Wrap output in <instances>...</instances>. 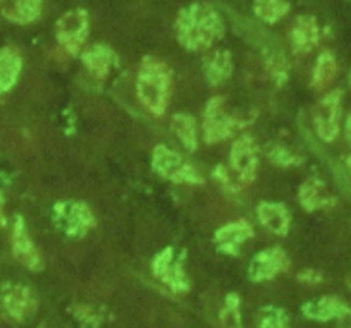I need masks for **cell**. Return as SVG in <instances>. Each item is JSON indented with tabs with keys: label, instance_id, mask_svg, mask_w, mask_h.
Here are the masks:
<instances>
[{
	"label": "cell",
	"instance_id": "cell-1",
	"mask_svg": "<svg viewBox=\"0 0 351 328\" xmlns=\"http://www.w3.org/2000/svg\"><path fill=\"white\" fill-rule=\"evenodd\" d=\"M224 33L217 12L208 5L195 4L184 9L178 19V38L188 50H205Z\"/></svg>",
	"mask_w": 351,
	"mask_h": 328
},
{
	"label": "cell",
	"instance_id": "cell-2",
	"mask_svg": "<svg viewBox=\"0 0 351 328\" xmlns=\"http://www.w3.org/2000/svg\"><path fill=\"white\" fill-rule=\"evenodd\" d=\"M138 97L141 103L150 110L154 116H162L169 103V91H171V71L162 60L148 57L141 64L136 83Z\"/></svg>",
	"mask_w": 351,
	"mask_h": 328
},
{
	"label": "cell",
	"instance_id": "cell-3",
	"mask_svg": "<svg viewBox=\"0 0 351 328\" xmlns=\"http://www.w3.org/2000/svg\"><path fill=\"white\" fill-rule=\"evenodd\" d=\"M246 119L229 116L224 108V100L221 97L212 98L205 107L204 116V136L207 143H221L246 126Z\"/></svg>",
	"mask_w": 351,
	"mask_h": 328
},
{
	"label": "cell",
	"instance_id": "cell-4",
	"mask_svg": "<svg viewBox=\"0 0 351 328\" xmlns=\"http://www.w3.org/2000/svg\"><path fill=\"white\" fill-rule=\"evenodd\" d=\"M53 224L69 238H83L95 225L93 212L80 201H60L52 210Z\"/></svg>",
	"mask_w": 351,
	"mask_h": 328
},
{
	"label": "cell",
	"instance_id": "cell-5",
	"mask_svg": "<svg viewBox=\"0 0 351 328\" xmlns=\"http://www.w3.org/2000/svg\"><path fill=\"white\" fill-rule=\"evenodd\" d=\"M154 171L158 175L172 182H184V184H202L204 179L198 174L197 168L191 167L180 153L169 150L164 144H158L154 150V158H152Z\"/></svg>",
	"mask_w": 351,
	"mask_h": 328
},
{
	"label": "cell",
	"instance_id": "cell-6",
	"mask_svg": "<svg viewBox=\"0 0 351 328\" xmlns=\"http://www.w3.org/2000/svg\"><path fill=\"white\" fill-rule=\"evenodd\" d=\"M184 256H186V251L181 253L180 258H176L174 248L169 246L164 251L158 253L155 256L154 263H152V270H154L155 277L160 279L165 286L171 287V290H174V292H186V290H190V282H188L183 270Z\"/></svg>",
	"mask_w": 351,
	"mask_h": 328
},
{
	"label": "cell",
	"instance_id": "cell-7",
	"mask_svg": "<svg viewBox=\"0 0 351 328\" xmlns=\"http://www.w3.org/2000/svg\"><path fill=\"white\" fill-rule=\"evenodd\" d=\"M339 114H341V93L327 94L317 103L313 110V123L317 134L322 141H332L339 133Z\"/></svg>",
	"mask_w": 351,
	"mask_h": 328
},
{
	"label": "cell",
	"instance_id": "cell-8",
	"mask_svg": "<svg viewBox=\"0 0 351 328\" xmlns=\"http://www.w3.org/2000/svg\"><path fill=\"white\" fill-rule=\"evenodd\" d=\"M88 35V14L83 9H74L66 12L57 23V38L64 49L71 53H76L84 43Z\"/></svg>",
	"mask_w": 351,
	"mask_h": 328
},
{
	"label": "cell",
	"instance_id": "cell-9",
	"mask_svg": "<svg viewBox=\"0 0 351 328\" xmlns=\"http://www.w3.org/2000/svg\"><path fill=\"white\" fill-rule=\"evenodd\" d=\"M288 268L289 258L286 251H282L281 248H269L253 256L248 272L253 282H263V280L274 279L276 275Z\"/></svg>",
	"mask_w": 351,
	"mask_h": 328
},
{
	"label": "cell",
	"instance_id": "cell-10",
	"mask_svg": "<svg viewBox=\"0 0 351 328\" xmlns=\"http://www.w3.org/2000/svg\"><path fill=\"white\" fill-rule=\"evenodd\" d=\"M36 297L32 289L19 283H8L2 289V306L5 313L14 320L23 321L32 316L36 310Z\"/></svg>",
	"mask_w": 351,
	"mask_h": 328
},
{
	"label": "cell",
	"instance_id": "cell-11",
	"mask_svg": "<svg viewBox=\"0 0 351 328\" xmlns=\"http://www.w3.org/2000/svg\"><path fill=\"white\" fill-rule=\"evenodd\" d=\"M231 167L238 174L239 181L245 184L253 182L258 168V158H256L255 141L250 136H241L234 141L231 150Z\"/></svg>",
	"mask_w": 351,
	"mask_h": 328
},
{
	"label": "cell",
	"instance_id": "cell-12",
	"mask_svg": "<svg viewBox=\"0 0 351 328\" xmlns=\"http://www.w3.org/2000/svg\"><path fill=\"white\" fill-rule=\"evenodd\" d=\"M12 251L18 262L29 270L42 268V260H40L38 251L26 231V224L21 216H18L14 222V231H12Z\"/></svg>",
	"mask_w": 351,
	"mask_h": 328
},
{
	"label": "cell",
	"instance_id": "cell-13",
	"mask_svg": "<svg viewBox=\"0 0 351 328\" xmlns=\"http://www.w3.org/2000/svg\"><path fill=\"white\" fill-rule=\"evenodd\" d=\"M253 238V229L248 222L238 220L232 224L224 225L215 232V244H217L219 251L226 253V255L236 256L239 253V248L245 241Z\"/></svg>",
	"mask_w": 351,
	"mask_h": 328
},
{
	"label": "cell",
	"instance_id": "cell-14",
	"mask_svg": "<svg viewBox=\"0 0 351 328\" xmlns=\"http://www.w3.org/2000/svg\"><path fill=\"white\" fill-rule=\"evenodd\" d=\"M298 198L303 208L308 210V212L327 208V206H332L336 203L334 196H330L327 191L326 184L317 177H310L303 182Z\"/></svg>",
	"mask_w": 351,
	"mask_h": 328
},
{
	"label": "cell",
	"instance_id": "cell-15",
	"mask_svg": "<svg viewBox=\"0 0 351 328\" xmlns=\"http://www.w3.org/2000/svg\"><path fill=\"white\" fill-rule=\"evenodd\" d=\"M303 313L306 318L319 321L334 320V318H346L351 316V307L344 304L337 297H322L315 303H306L303 306Z\"/></svg>",
	"mask_w": 351,
	"mask_h": 328
},
{
	"label": "cell",
	"instance_id": "cell-16",
	"mask_svg": "<svg viewBox=\"0 0 351 328\" xmlns=\"http://www.w3.org/2000/svg\"><path fill=\"white\" fill-rule=\"evenodd\" d=\"M258 218L265 229L276 236H286L289 231V212L281 205V203H260L258 208Z\"/></svg>",
	"mask_w": 351,
	"mask_h": 328
},
{
	"label": "cell",
	"instance_id": "cell-17",
	"mask_svg": "<svg viewBox=\"0 0 351 328\" xmlns=\"http://www.w3.org/2000/svg\"><path fill=\"white\" fill-rule=\"evenodd\" d=\"M2 14L19 25H28L40 16V0H0Z\"/></svg>",
	"mask_w": 351,
	"mask_h": 328
},
{
	"label": "cell",
	"instance_id": "cell-18",
	"mask_svg": "<svg viewBox=\"0 0 351 328\" xmlns=\"http://www.w3.org/2000/svg\"><path fill=\"white\" fill-rule=\"evenodd\" d=\"M293 49L296 53H306L319 42V26L312 16H302L296 19L293 28Z\"/></svg>",
	"mask_w": 351,
	"mask_h": 328
},
{
	"label": "cell",
	"instance_id": "cell-19",
	"mask_svg": "<svg viewBox=\"0 0 351 328\" xmlns=\"http://www.w3.org/2000/svg\"><path fill=\"white\" fill-rule=\"evenodd\" d=\"M83 62L92 76H95L97 79H104V77L109 76L110 67L116 62V57H114V53L107 47L95 45L84 53Z\"/></svg>",
	"mask_w": 351,
	"mask_h": 328
},
{
	"label": "cell",
	"instance_id": "cell-20",
	"mask_svg": "<svg viewBox=\"0 0 351 328\" xmlns=\"http://www.w3.org/2000/svg\"><path fill=\"white\" fill-rule=\"evenodd\" d=\"M21 74V57L11 49L0 52V94L8 93Z\"/></svg>",
	"mask_w": 351,
	"mask_h": 328
},
{
	"label": "cell",
	"instance_id": "cell-21",
	"mask_svg": "<svg viewBox=\"0 0 351 328\" xmlns=\"http://www.w3.org/2000/svg\"><path fill=\"white\" fill-rule=\"evenodd\" d=\"M205 74L210 84H221L232 74V59L226 50H217L205 60Z\"/></svg>",
	"mask_w": 351,
	"mask_h": 328
},
{
	"label": "cell",
	"instance_id": "cell-22",
	"mask_svg": "<svg viewBox=\"0 0 351 328\" xmlns=\"http://www.w3.org/2000/svg\"><path fill=\"white\" fill-rule=\"evenodd\" d=\"M172 131L176 133V136L180 138V141L183 143V147L186 150L195 151L198 147V136H197V124L195 119L188 114H176L172 117Z\"/></svg>",
	"mask_w": 351,
	"mask_h": 328
},
{
	"label": "cell",
	"instance_id": "cell-23",
	"mask_svg": "<svg viewBox=\"0 0 351 328\" xmlns=\"http://www.w3.org/2000/svg\"><path fill=\"white\" fill-rule=\"evenodd\" d=\"M336 74H337L336 60H334V57L330 55L329 52H324L322 55L319 57V60H317L312 86L319 91L326 90V88L332 83Z\"/></svg>",
	"mask_w": 351,
	"mask_h": 328
},
{
	"label": "cell",
	"instance_id": "cell-24",
	"mask_svg": "<svg viewBox=\"0 0 351 328\" xmlns=\"http://www.w3.org/2000/svg\"><path fill=\"white\" fill-rule=\"evenodd\" d=\"M289 11L286 0H255V14L265 23H278Z\"/></svg>",
	"mask_w": 351,
	"mask_h": 328
},
{
	"label": "cell",
	"instance_id": "cell-25",
	"mask_svg": "<svg viewBox=\"0 0 351 328\" xmlns=\"http://www.w3.org/2000/svg\"><path fill=\"white\" fill-rule=\"evenodd\" d=\"M221 328H243L241 311H239V297L236 294H228L226 304L219 314Z\"/></svg>",
	"mask_w": 351,
	"mask_h": 328
},
{
	"label": "cell",
	"instance_id": "cell-26",
	"mask_svg": "<svg viewBox=\"0 0 351 328\" xmlns=\"http://www.w3.org/2000/svg\"><path fill=\"white\" fill-rule=\"evenodd\" d=\"M71 313L76 320H80L81 323L88 325V327L97 328L102 321V314H99V311L95 307L88 306V304H74L71 306Z\"/></svg>",
	"mask_w": 351,
	"mask_h": 328
},
{
	"label": "cell",
	"instance_id": "cell-27",
	"mask_svg": "<svg viewBox=\"0 0 351 328\" xmlns=\"http://www.w3.org/2000/svg\"><path fill=\"white\" fill-rule=\"evenodd\" d=\"M269 157L276 165H281V167H293V165H300V162H302L298 155L282 147H272L269 151Z\"/></svg>",
	"mask_w": 351,
	"mask_h": 328
},
{
	"label": "cell",
	"instance_id": "cell-28",
	"mask_svg": "<svg viewBox=\"0 0 351 328\" xmlns=\"http://www.w3.org/2000/svg\"><path fill=\"white\" fill-rule=\"evenodd\" d=\"M260 328H288V323H286V318L281 311H271L262 318Z\"/></svg>",
	"mask_w": 351,
	"mask_h": 328
},
{
	"label": "cell",
	"instance_id": "cell-29",
	"mask_svg": "<svg viewBox=\"0 0 351 328\" xmlns=\"http://www.w3.org/2000/svg\"><path fill=\"white\" fill-rule=\"evenodd\" d=\"M300 282L306 283V286H319V283L324 282V275L320 272H315V270H305L298 275Z\"/></svg>",
	"mask_w": 351,
	"mask_h": 328
},
{
	"label": "cell",
	"instance_id": "cell-30",
	"mask_svg": "<svg viewBox=\"0 0 351 328\" xmlns=\"http://www.w3.org/2000/svg\"><path fill=\"white\" fill-rule=\"evenodd\" d=\"M214 175H215V179H219V181H221L222 184H224V188L228 189L229 192H236V191H238V189H236V186L232 184L231 179H229L228 172H226L224 167H217V168H215Z\"/></svg>",
	"mask_w": 351,
	"mask_h": 328
},
{
	"label": "cell",
	"instance_id": "cell-31",
	"mask_svg": "<svg viewBox=\"0 0 351 328\" xmlns=\"http://www.w3.org/2000/svg\"><path fill=\"white\" fill-rule=\"evenodd\" d=\"M4 198H2V194H0V224L5 225V216H4Z\"/></svg>",
	"mask_w": 351,
	"mask_h": 328
},
{
	"label": "cell",
	"instance_id": "cell-32",
	"mask_svg": "<svg viewBox=\"0 0 351 328\" xmlns=\"http://www.w3.org/2000/svg\"><path fill=\"white\" fill-rule=\"evenodd\" d=\"M346 134H348V140L351 141V116L348 117V123H346Z\"/></svg>",
	"mask_w": 351,
	"mask_h": 328
},
{
	"label": "cell",
	"instance_id": "cell-33",
	"mask_svg": "<svg viewBox=\"0 0 351 328\" xmlns=\"http://www.w3.org/2000/svg\"><path fill=\"white\" fill-rule=\"evenodd\" d=\"M346 165H348V171H350V175H351V157L346 160Z\"/></svg>",
	"mask_w": 351,
	"mask_h": 328
},
{
	"label": "cell",
	"instance_id": "cell-34",
	"mask_svg": "<svg viewBox=\"0 0 351 328\" xmlns=\"http://www.w3.org/2000/svg\"><path fill=\"white\" fill-rule=\"evenodd\" d=\"M346 282H348V287H350V290H351V275L348 277V280H346Z\"/></svg>",
	"mask_w": 351,
	"mask_h": 328
}]
</instances>
